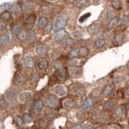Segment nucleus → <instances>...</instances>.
Listing matches in <instances>:
<instances>
[{
  "label": "nucleus",
  "instance_id": "nucleus-22",
  "mask_svg": "<svg viewBox=\"0 0 129 129\" xmlns=\"http://www.w3.org/2000/svg\"><path fill=\"white\" fill-rule=\"evenodd\" d=\"M105 43H106V40L103 38H100V39H98L96 41H95V45L98 48H100V47H103Z\"/></svg>",
  "mask_w": 129,
  "mask_h": 129
},
{
  "label": "nucleus",
  "instance_id": "nucleus-20",
  "mask_svg": "<svg viewBox=\"0 0 129 129\" xmlns=\"http://www.w3.org/2000/svg\"><path fill=\"white\" fill-rule=\"evenodd\" d=\"M98 29H99V26H98V24H93L90 27L89 31L90 32L91 34H95L98 32Z\"/></svg>",
  "mask_w": 129,
  "mask_h": 129
},
{
  "label": "nucleus",
  "instance_id": "nucleus-19",
  "mask_svg": "<svg viewBox=\"0 0 129 129\" xmlns=\"http://www.w3.org/2000/svg\"><path fill=\"white\" fill-rule=\"evenodd\" d=\"M47 23H48V19L45 18V17H41L39 19V23H38L39 27L40 28H45Z\"/></svg>",
  "mask_w": 129,
  "mask_h": 129
},
{
  "label": "nucleus",
  "instance_id": "nucleus-43",
  "mask_svg": "<svg viewBox=\"0 0 129 129\" xmlns=\"http://www.w3.org/2000/svg\"><path fill=\"white\" fill-rule=\"evenodd\" d=\"M21 30H22V29L20 28H19V27H18V28H15V32H16L17 35H18V34L19 33V32L21 31Z\"/></svg>",
  "mask_w": 129,
  "mask_h": 129
},
{
  "label": "nucleus",
  "instance_id": "nucleus-4",
  "mask_svg": "<svg viewBox=\"0 0 129 129\" xmlns=\"http://www.w3.org/2000/svg\"><path fill=\"white\" fill-rule=\"evenodd\" d=\"M44 107V103L41 100H38L37 102H36L35 105L33 107V112L35 114H40L41 112V111Z\"/></svg>",
  "mask_w": 129,
  "mask_h": 129
},
{
  "label": "nucleus",
  "instance_id": "nucleus-31",
  "mask_svg": "<svg viewBox=\"0 0 129 129\" xmlns=\"http://www.w3.org/2000/svg\"><path fill=\"white\" fill-rule=\"evenodd\" d=\"M6 107V102L3 98H0V109H3Z\"/></svg>",
  "mask_w": 129,
  "mask_h": 129
},
{
  "label": "nucleus",
  "instance_id": "nucleus-41",
  "mask_svg": "<svg viewBox=\"0 0 129 129\" xmlns=\"http://www.w3.org/2000/svg\"><path fill=\"white\" fill-rule=\"evenodd\" d=\"M52 27H53V25H52V23H49L48 25H47V27L45 28V31H46V32H49L51 29H52Z\"/></svg>",
  "mask_w": 129,
  "mask_h": 129
},
{
  "label": "nucleus",
  "instance_id": "nucleus-5",
  "mask_svg": "<svg viewBox=\"0 0 129 129\" xmlns=\"http://www.w3.org/2000/svg\"><path fill=\"white\" fill-rule=\"evenodd\" d=\"M67 35V32L64 31V30H58V31H56V33L54 34V39L56 40H61L64 39V37L66 36Z\"/></svg>",
  "mask_w": 129,
  "mask_h": 129
},
{
  "label": "nucleus",
  "instance_id": "nucleus-18",
  "mask_svg": "<svg viewBox=\"0 0 129 129\" xmlns=\"http://www.w3.org/2000/svg\"><path fill=\"white\" fill-rule=\"evenodd\" d=\"M10 41L7 36H6V34H4V35H2L1 37H0V45L1 46H4L6 45V44Z\"/></svg>",
  "mask_w": 129,
  "mask_h": 129
},
{
  "label": "nucleus",
  "instance_id": "nucleus-26",
  "mask_svg": "<svg viewBox=\"0 0 129 129\" xmlns=\"http://www.w3.org/2000/svg\"><path fill=\"white\" fill-rule=\"evenodd\" d=\"M1 19H4V20H8L11 19V14L8 11H4L2 12V14L1 15Z\"/></svg>",
  "mask_w": 129,
  "mask_h": 129
},
{
  "label": "nucleus",
  "instance_id": "nucleus-40",
  "mask_svg": "<svg viewBox=\"0 0 129 129\" xmlns=\"http://www.w3.org/2000/svg\"><path fill=\"white\" fill-rule=\"evenodd\" d=\"M73 43V40L72 39H67V40H66V42H65V44H66L67 46L71 45Z\"/></svg>",
  "mask_w": 129,
  "mask_h": 129
},
{
  "label": "nucleus",
  "instance_id": "nucleus-13",
  "mask_svg": "<svg viewBox=\"0 0 129 129\" xmlns=\"http://www.w3.org/2000/svg\"><path fill=\"white\" fill-rule=\"evenodd\" d=\"M93 104V101L91 98H87L86 100H85V102L81 105V108H82L83 110H87L89 109V108L92 106Z\"/></svg>",
  "mask_w": 129,
  "mask_h": 129
},
{
  "label": "nucleus",
  "instance_id": "nucleus-39",
  "mask_svg": "<svg viewBox=\"0 0 129 129\" xmlns=\"http://www.w3.org/2000/svg\"><path fill=\"white\" fill-rule=\"evenodd\" d=\"M6 36H7V37H8L9 40H12V38H13V35H12V32H11V31H8V32H6Z\"/></svg>",
  "mask_w": 129,
  "mask_h": 129
},
{
  "label": "nucleus",
  "instance_id": "nucleus-9",
  "mask_svg": "<svg viewBox=\"0 0 129 129\" xmlns=\"http://www.w3.org/2000/svg\"><path fill=\"white\" fill-rule=\"evenodd\" d=\"M47 52H48V47H47L45 45H42L40 44L36 48V53L40 54V55H42V54H45Z\"/></svg>",
  "mask_w": 129,
  "mask_h": 129
},
{
  "label": "nucleus",
  "instance_id": "nucleus-24",
  "mask_svg": "<svg viewBox=\"0 0 129 129\" xmlns=\"http://www.w3.org/2000/svg\"><path fill=\"white\" fill-rule=\"evenodd\" d=\"M19 35V38L20 40H25L27 38V36H28V33H27L26 31H24V30H21V31L19 32V33L18 34Z\"/></svg>",
  "mask_w": 129,
  "mask_h": 129
},
{
  "label": "nucleus",
  "instance_id": "nucleus-28",
  "mask_svg": "<svg viewBox=\"0 0 129 129\" xmlns=\"http://www.w3.org/2000/svg\"><path fill=\"white\" fill-rule=\"evenodd\" d=\"M11 6H12V2H5V3H3V4H2L1 6H0V11H1V10L7 9L9 7H11Z\"/></svg>",
  "mask_w": 129,
  "mask_h": 129
},
{
  "label": "nucleus",
  "instance_id": "nucleus-48",
  "mask_svg": "<svg viewBox=\"0 0 129 129\" xmlns=\"http://www.w3.org/2000/svg\"><path fill=\"white\" fill-rule=\"evenodd\" d=\"M128 2H129V0H128Z\"/></svg>",
  "mask_w": 129,
  "mask_h": 129
},
{
  "label": "nucleus",
  "instance_id": "nucleus-23",
  "mask_svg": "<svg viewBox=\"0 0 129 129\" xmlns=\"http://www.w3.org/2000/svg\"><path fill=\"white\" fill-rule=\"evenodd\" d=\"M15 80V82L17 84H19V85H21L23 82V77L21 75H20V74H19V73H16Z\"/></svg>",
  "mask_w": 129,
  "mask_h": 129
},
{
  "label": "nucleus",
  "instance_id": "nucleus-44",
  "mask_svg": "<svg viewBox=\"0 0 129 129\" xmlns=\"http://www.w3.org/2000/svg\"><path fill=\"white\" fill-rule=\"evenodd\" d=\"M60 63L59 62H57V63H55V67L57 68V69H60V67H61V65H60Z\"/></svg>",
  "mask_w": 129,
  "mask_h": 129
},
{
  "label": "nucleus",
  "instance_id": "nucleus-17",
  "mask_svg": "<svg viewBox=\"0 0 129 129\" xmlns=\"http://www.w3.org/2000/svg\"><path fill=\"white\" fill-rule=\"evenodd\" d=\"M112 92H113V88L111 86H106L103 90V94H104V96H106V97L110 96L111 94H112Z\"/></svg>",
  "mask_w": 129,
  "mask_h": 129
},
{
  "label": "nucleus",
  "instance_id": "nucleus-33",
  "mask_svg": "<svg viewBox=\"0 0 129 129\" xmlns=\"http://www.w3.org/2000/svg\"><path fill=\"white\" fill-rule=\"evenodd\" d=\"M104 107L107 109H111L113 107V101H108L106 103V104L104 105Z\"/></svg>",
  "mask_w": 129,
  "mask_h": 129
},
{
  "label": "nucleus",
  "instance_id": "nucleus-21",
  "mask_svg": "<svg viewBox=\"0 0 129 129\" xmlns=\"http://www.w3.org/2000/svg\"><path fill=\"white\" fill-rule=\"evenodd\" d=\"M89 51L86 48H81L80 49H78V56L79 57H86L87 56Z\"/></svg>",
  "mask_w": 129,
  "mask_h": 129
},
{
  "label": "nucleus",
  "instance_id": "nucleus-29",
  "mask_svg": "<svg viewBox=\"0 0 129 129\" xmlns=\"http://www.w3.org/2000/svg\"><path fill=\"white\" fill-rule=\"evenodd\" d=\"M115 115H116L117 117H122L123 116V109H122V107H117L116 109H115Z\"/></svg>",
  "mask_w": 129,
  "mask_h": 129
},
{
  "label": "nucleus",
  "instance_id": "nucleus-30",
  "mask_svg": "<svg viewBox=\"0 0 129 129\" xmlns=\"http://www.w3.org/2000/svg\"><path fill=\"white\" fill-rule=\"evenodd\" d=\"M120 21L122 23H124V24H127L129 22V18L127 15H122L120 18Z\"/></svg>",
  "mask_w": 129,
  "mask_h": 129
},
{
  "label": "nucleus",
  "instance_id": "nucleus-35",
  "mask_svg": "<svg viewBox=\"0 0 129 129\" xmlns=\"http://www.w3.org/2000/svg\"><path fill=\"white\" fill-rule=\"evenodd\" d=\"M69 57H76L78 56V50H73L69 53Z\"/></svg>",
  "mask_w": 129,
  "mask_h": 129
},
{
  "label": "nucleus",
  "instance_id": "nucleus-2",
  "mask_svg": "<svg viewBox=\"0 0 129 129\" xmlns=\"http://www.w3.org/2000/svg\"><path fill=\"white\" fill-rule=\"evenodd\" d=\"M59 104V101L56 98H54L53 96H50V97H48L46 99V105L48 106L49 107H51V108H55L58 106Z\"/></svg>",
  "mask_w": 129,
  "mask_h": 129
},
{
  "label": "nucleus",
  "instance_id": "nucleus-10",
  "mask_svg": "<svg viewBox=\"0 0 129 129\" xmlns=\"http://www.w3.org/2000/svg\"><path fill=\"white\" fill-rule=\"evenodd\" d=\"M119 20H120V19H119L118 17H114V18L111 19L110 20L109 23H108V25H107L108 29H113V28H115V27L118 25Z\"/></svg>",
  "mask_w": 129,
  "mask_h": 129
},
{
  "label": "nucleus",
  "instance_id": "nucleus-11",
  "mask_svg": "<svg viewBox=\"0 0 129 129\" xmlns=\"http://www.w3.org/2000/svg\"><path fill=\"white\" fill-rule=\"evenodd\" d=\"M55 92L57 95H59V96H65L66 90H65V88L62 86H57L55 89Z\"/></svg>",
  "mask_w": 129,
  "mask_h": 129
},
{
  "label": "nucleus",
  "instance_id": "nucleus-15",
  "mask_svg": "<svg viewBox=\"0 0 129 129\" xmlns=\"http://www.w3.org/2000/svg\"><path fill=\"white\" fill-rule=\"evenodd\" d=\"M19 98H20V100L23 102H27L31 98V94L28 93V92L21 93V94H19Z\"/></svg>",
  "mask_w": 129,
  "mask_h": 129
},
{
  "label": "nucleus",
  "instance_id": "nucleus-27",
  "mask_svg": "<svg viewBox=\"0 0 129 129\" xmlns=\"http://www.w3.org/2000/svg\"><path fill=\"white\" fill-rule=\"evenodd\" d=\"M64 107H74L75 103H74L72 100L67 99L64 102Z\"/></svg>",
  "mask_w": 129,
  "mask_h": 129
},
{
  "label": "nucleus",
  "instance_id": "nucleus-12",
  "mask_svg": "<svg viewBox=\"0 0 129 129\" xmlns=\"http://www.w3.org/2000/svg\"><path fill=\"white\" fill-rule=\"evenodd\" d=\"M27 37H28V41L29 42H34L36 40V31L35 30L32 29L31 31H30L28 33V36H27Z\"/></svg>",
  "mask_w": 129,
  "mask_h": 129
},
{
  "label": "nucleus",
  "instance_id": "nucleus-32",
  "mask_svg": "<svg viewBox=\"0 0 129 129\" xmlns=\"http://www.w3.org/2000/svg\"><path fill=\"white\" fill-rule=\"evenodd\" d=\"M112 6H114L115 8H117V9H120L121 8V3L120 1H118V0H115L112 3Z\"/></svg>",
  "mask_w": 129,
  "mask_h": 129
},
{
  "label": "nucleus",
  "instance_id": "nucleus-14",
  "mask_svg": "<svg viewBox=\"0 0 129 129\" xmlns=\"http://www.w3.org/2000/svg\"><path fill=\"white\" fill-rule=\"evenodd\" d=\"M25 64H26V66L28 68V69H32V68L33 67V64H34L33 57H31V56L27 57L25 58Z\"/></svg>",
  "mask_w": 129,
  "mask_h": 129
},
{
  "label": "nucleus",
  "instance_id": "nucleus-7",
  "mask_svg": "<svg viewBox=\"0 0 129 129\" xmlns=\"http://www.w3.org/2000/svg\"><path fill=\"white\" fill-rule=\"evenodd\" d=\"M35 20H36L35 16L32 15V16L28 17V18L26 19V21H25V23H24L25 27H26L27 28L31 29V28H32V27H33L34 23H35Z\"/></svg>",
  "mask_w": 129,
  "mask_h": 129
},
{
  "label": "nucleus",
  "instance_id": "nucleus-6",
  "mask_svg": "<svg viewBox=\"0 0 129 129\" xmlns=\"http://www.w3.org/2000/svg\"><path fill=\"white\" fill-rule=\"evenodd\" d=\"M37 65L40 69H46L49 66V62L46 58H40L37 62Z\"/></svg>",
  "mask_w": 129,
  "mask_h": 129
},
{
  "label": "nucleus",
  "instance_id": "nucleus-46",
  "mask_svg": "<svg viewBox=\"0 0 129 129\" xmlns=\"http://www.w3.org/2000/svg\"><path fill=\"white\" fill-rule=\"evenodd\" d=\"M93 1H94V2H99L100 0H93Z\"/></svg>",
  "mask_w": 129,
  "mask_h": 129
},
{
  "label": "nucleus",
  "instance_id": "nucleus-36",
  "mask_svg": "<svg viewBox=\"0 0 129 129\" xmlns=\"http://www.w3.org/2000/svg\"><path fill=\"white\" fill-rule=\"evenodd\" d=\"M32 120V116L30 115L27 114L24 115V122L25 123H29V122H31Z\"/></svg>",
  "mask_w": 129,
  "mask_h": 129
},
{
  "label": "nucleus",
  "instance_id": "nucleus-16",
  "mask_svg": "<svg viewBox=\"0 0 129 129\" xmlns=\"http://www.w3.org/2000/svg\"><path fill=\"white\" fill-rule=\"evenodd\" d=\"M123 38H124V34L119 32H116V34L115 35V41L116 44H120L121 41L123 40Z\"/></svg>",
  "mask_w": 129,
  "mask_h": 129
},
{
  "label": "nucleus",
  "instance_id": "nucleus-34",
  "mask_svg": "<svg viewBox=\"0 0 129 129\" xmlns=\"http://www.w3.org/2000/svg\"><path fill=\"white\" fill-rule=\"evenodd\" d=\"M90 15H91L90 13H86V14H85V15H83L82 16L80 17L79 21H80V22H83V21H85V20H86L87 18H89V17H90Z\"/></svg>",
  "mask_w": 129,
  "mask_h": 129
},
{
  "label": "nucleus",
  "instance_id": "nucleus-8",
  "mask_svg": "<svg viewBox=\"0 0 129 129\" xmlns=\"http://www.w3.org/2000/svg\"><path fill=\"white\" fill-rule=\"evenodd\" d=\"M67 70L65 68H60L57 71V77L59 80H64L66 77Z\"/></svg>",
  "mask_w": 129,
  "mask_h": 129
},
{
  "label": "nucleus",
  "instance_id": "nucleus-38",
  "mask_svg": "<svg viewBox=\"0 0 129 129\" xmlns=\"http://www.w3.org/2000/svg\"><path fill=\"white\" fill-rule=\"evenodd\" d=\"M16 121H17V124H18L19 126H21V125L23 124V120H22V118L18 117V118L16 119Z\"/></svg>",
  "mask_w": 129,
  "mask_h": 129
},
{
  "label": "nucleus",
  "instance_id": "nucleus-25",
  "mask_svg": "<svg viewBox=\"0 0 129 129\" xmlns=\"http://www.w3.org/2000/svg\"><path fill=\"white\" fill-rule=\"evenodd\" d=\"M89 4V1L88 0H80L77 2V6L78 7H84V6H87Z\"/></svg>",
  "mask_w": 129,
  "mask_h": 129
},
{
  "label": "nucleus",
  "instance_id": "nucleus-3",
  "mask_svg": "<svg viewBox=\"0 0 129 129\" xmlns=\"http://www.w3.org/2000/svg\"><path fill=\"white\" fill-rule=\"evenodd\" d=\"M70 91L71 93L74 94H81L84 93V89L82 86H81L79 84H73L70 86Z\"/></svg>",
  "mask_w": 129,
  "mask_h": 129
},
{
  "label": "nucleus",
  "instance_id": "nucleus-47",
  "mask_svg": "<svg viewBox=\"0 0 129 129\" xmlns=\"http://www.w3.org/2000/svg\"><path fill=\"white\" fill-rule=\"evenodd\" d=\"M128 123H129V120H128Z\"/></svg>",
  "mask_w": 129,
  "mask_h": 129
},
{
  "label": "nucleus",
  "instance_id": "nucleus-45",
  "mask_svg": "<svg viewBox=\"0 0 129 129\" xmlns=\"http://www.w3.org/2000/svg\"><path fill=\"white\" fill-rule=\"evenodd\" d=\"M126 92H127V94H128V96L129 97V86L127 88V90H126Z\"/></svg>",
  "mask_w": 129,
  "mask_h": 129
},
{
  "label": "nucleus",
  "instance_id": "nucleus-1",
  "mask_svg": "<svg viewBox=\"0 0 129 129\" xmlns=\"http://www.w3.org/2000/svg\"><path fill=\"white\" fill-rule=\"evenodd\" d=\"M67 24V20L65 19V17L64 15H59L57 18V21L55 23V26H54V29L55 31H58V30H61L64 28V27Z\"/></svg>",
  "mask_w": 129,
  "mask_h": 129
},
{
  "label": "nucleus",
  "instance_id": "nucleus-42",
  "mask_svg": "<svg viewBox=\"0 0 129 129\" xmlns=\"http://www.w3.org/2000/svg\"><path fill=\"white\" fill-rule=\"evenodd\" d=\"M5 28H6V24H5V23H2V22L0 23V29L2 30V29H4Z\"/></svg>",
  "mask_w": 129,
  "mask_h": 129
},
{
  "label": "nucleus",
  "instance_id": "nucleus-37",
  "mask_svg": "<svg viewBox=\"0 0 129 129\" xmlns=\"http://www.w3.org/2000/svg\"><path fill=\"white\" fill-rule=\"evenodd\" d=\"M11 11L12 13H18L19 11V8L18 6H13L12 7L11 6Z\"/></svg>",
  "mask_w": 129,
  "mask_h": 129
}]
</instances>
